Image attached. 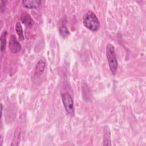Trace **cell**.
I'll return each instance as SVG.
<instances>
[{
  "instance_id": "cell-3",
  "label": "cell",
  "mask_w": 146,
  "mask_h": 146,
  "mask_svg": "<svg viewBox=\"0 0 146 146\" xmlns=\"http://www.w3.org/2000/svg\"><path fill=\"white\" fill-rule=\"evenodd\" d=\"M62 99L63 106L67 113L73 115L74 113V102L72 97L70 94L64 93L62 94Z\"/></svg>"
},
{
  "instance_id": "cell-5",
  "label": "cell",
  "mask_w": 146,
  "mask_h": 146,
  "mask_svg": "<svg viewBox=\"0 0 146 146\" xmlns=\"http://www.w3.org/2000/svg\"><path fill=\"white\" fill-rule=\"evenodd\" d=\"M21 20L23 24L28 28H31L34 24L31 16L26 12H23L21 15Z\"/></svg>"
},
{
  "instance_id": "cell-10",
  "label": "cell",
  "mask_w": 146,
  "mask_h": 146,
  "mask_svg": "<svg viewBox=\"0 0 146 146\" xmlns=\"http://www.w3.org/2000/svg\"><path fill=\"white\" fill-rule=\"evenodd\" d=\"M15 30L17 32V35L19 36V38L21 40H23L24 39V35H23V29L21 24L19 22H17L15 25Z\"/></svg>"
},
{
  "instance_id": "cell-8",
  "label": "cell",
  "mask_w": 146,
  "mask_h": 146,
  "mask_svg": "<svg viewBox=\"0 0 146 146\" xmlns=\"http://www.w3.org/2000/svg\"><path fill=\"white\" fill-rule=\"evenodd\" d=\"M23 6L27 9H36L41 3V1H23Z\"/></svg>"
},
{
  "instance_id": "cell-6",
  "label": "cell",
  "mask_w": 146,
  "mask_h": 146,
  "mask_svg": "<svg viewBox=\"0 0 146 146\" xmlns=\"http://www.w3.org/2000/svg\"><path fill=\"white\" fill-rule=\"evenodd\" d=\"M111 133L108 126L104 127L103 133V145H111Z\"/></svg>"
},
{
  "instance_id": "cell-7",
  "label": "cell",
  "mask_w": 146,
  "mask_h": 146,
  "mask_svg": "<svg viewBox=\"0 0 146 146\" xmlns=\"http://www.w3.org/2000/svg\"><path fill=\"white\" fill-rule=\"evenodd\" d=\"M45 67H46V63L43 60L39 61L36 65L34 75L37 77L40 76L41 74L43 73V72L44 71Z\"/></svg>"
},
{
  "instance_id": "cell-4",
  "label": "cell",
  "mask_w": 146,
  "mask_h": 146,
  "mask_svg": "<svg viewBox=\"0 0 146 146\" xmlns=\"http://www.w3.org/2000/svg\"><path fill=\"white\" fill-rule=\"evenodd\" d=\"M9 48L12 53H17L21 49V46L17 40L15 35H11L9 43Z\"/></svg>"
},
{
  "instance_id": "cell-1",
  "label": "cell",
  "mask_w": 146,
  "mask_h": 146,
  "mask_svg": "<svg viewBox=\"0 0 146 146\" xmlns=\"http://www.w3.org/2000/svg\"><path fill=\"white\" fill-rule=\"evenodd\" d=\"M84 26L92 31H96L100 27V22L96 15L91 11H88L83 17Z\"/></svg>"
},
{
  "instance_id": "cell-2",
  "label": "cell",
  "mask_w": 146,
  "mask_h": 146,
  "mask_svg": "<svg viewBox=\"0 0 146 146\" xmlns=\"http://www.w3.org/2000/svg\"><path fill=\"white\" fill-rule=\"evenodd\" d=\"M106 56L110 70L113 75L116 72L117 67V61L115 56V48L111 43H108L106 47Z\"/></svg>"
},
{
  "instance_id": "cell-9",
  "label": "cell",
  "mask_w": 146,
  "mask_h": 146,
  "mask_svg": "<svg viewBox=\"0 0 146 146\" xmlns=\"http://www.w3.org/2000/svg\"><path fill=\"white\" fill-rule=\"evenodd\" d=\"M6 36H7V32L6 30H3L0 37L1 40V50L2 52H3L5 50V46L6 44Z\"/></svg>"
},
{
  "instance_id": "cell-11",
  "label": "cell",
  "mask_w": 146,
  "mask_h": 146,
  "mask_svg": "<svg viewBox=\"0 0 146 146\" xmlns=\"http://www.w3.org/2000/svg\"><path fill=\"white\" fill-rule=\"evenodd\" d=\"M60 35L63 36V37H67L69 34V31L68 30V29H67V27L65 26H62L60 27Z\"/></svg>"
}]
</instances>
